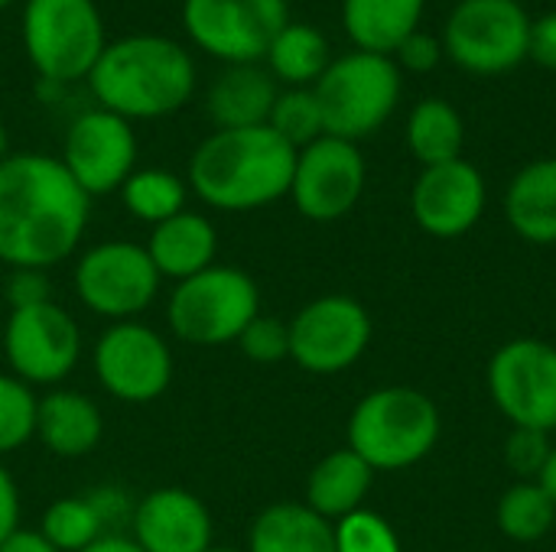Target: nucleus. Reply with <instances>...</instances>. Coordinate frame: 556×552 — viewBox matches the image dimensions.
<instances>
[{
	"instance_id": "f704fd0d",
	"label": "nucleus",
	"mask_w": 556,
	"mask_h": 552,
	"mask_svg": "<svg viewBox=\"0 0 556 552\" xmlns=\"http://www.w3.org/2000/svg\"><path fill=\"white\" fill-rule=\"evenodd\" d=\"M551 452H554V446L547 442V433H541V429H521V426H515V433H511V439L505 446L508 465L518 475H525V478H534V475L541 478Z\"/></svg>"
},
{
	"instance_id": "b1692460",
	"label": "nucleus",
	"mask_w": 556,
	"mask_h": 552,
	"mask_svg": "<svg viewBox=\"0 0 556 552\" xmlns=\"http://www.w3.org/2000/svg\"><path fill=\"white\" fill-rule=\"evenodd\" d=\"M248 552H336V530L306 504H270L251 524Z\"/></svg>"
},
{
	"instance_id": "0eeeda50",
	"label": "nucleus",
	"mask_w": 556,
	"mask_h": 552,
	"mask_svg": "<svg viewBox=\"0 0 556 552\" xmlns=\"http://www.w3.org/2000/svg\"><path fill=\"white\" fill-rule=\"evenodd\" d=\"M313 94L319 101L326 133L355 143L394 114L401 98V68L391 55L355 49L329 62L313 85Z\"/></svg>"
},
{
	"instance_id": "6ab92c4d",
	"label": "nucleus",
	"mask_w": 556,
	"mask_h": 552,
	"mask_svg": "<svg viewBox=\"0 0 556 552\" xmlns=\"http://www.w3.org/2000/svg\"><path fill=\"white\" fill-rule=\"evenodd\" d=\"M33 436L59 459H81L98 449L104 436V416L98 403L78 390H49L36 400Z\"/></svg>"
},
{
	"instance_id": "4468645a",
	"label": "nucleus",
	"mask_w": 556,
	"mask_h": 552,
	"mask_svg": "<svg viewBox=\"0 0 556 552\" xmlns=\"http://www.w3.org/2000/svg\"><path fill=\"white\" fill-rule=\"evenodd\" d=\"M371 342V319L349 296H323L290 322V358L309 374H342Z\"/></svg>"
},
{
	"instance_id": "2f4dec72",
	"label": "nucleus",
	"mask_w": 556,
	"mask_h": 552,
	"mask_svg": "<svg viewBox=\"0 0 556 552\" xmlns=\"http://www.w3.org/2000/svg\"><path fill=\"white\" fill-rule=\"evenodd\" d=\"M36 394L13 374H0V459L23 449L36 433Z\"/></svg>"
},
{
	"instance_id": "423d86ee",
	"label": "nucleus",
	"mask_w": 556,
	"mask_h": 552,
	"mask_svg": "<svg viewBox=\"0 0 556 552\" xmlns=\"http://www.w3.org/2000/svg\"><path fill=\"white\" fill-rule=\"evenodd\" d=\"M254 316H261L257 283L244 270L225 264H212L208 270L179 280L166 299L169 332L192 348L235 345Z\"/></svg>"
},
{
	"instance_id": "5701e85b",
	"label": "nucleus",
	"mask_w": 556,
	"mask_h": 552,
	"mask_svg": "<svg viewBox=\"0 0 556 552\" xmlns=\"http://www.w3.org/2000/svg\"><path fill=\"white\" fill-rule=\"evenodd\" d=\"M424 0H342V26L362 52L391 55L417 33Z\"/></svg>"
},
{
	"instance_id": "1a4fd4ad",
	"label": "nucleus",
	"mask_w": 556,
	"mask_h": 552,
	"mask_svg": "<svg viewBox=\"0 0 556 552\" xmlns=\"http://www.w3.org/2000/svg\"><path fill=\"white\" fill-rule=\"evenodd\" d=\"M287 23V0H182L189 42L225 65H257Z\"/></svg>"
},
{
	"instance_id": "6e6552de",
	"label": "nucleus",
	"mask_w": 556,
	"mask_h": 552,
	"mask_svg": "<svg viewBox=\"0 0 556 552\" xmlns=\"http://www.w3.org/2000/svg\"><path fill=\"white\" fill-rule=\"evenodd\" d=\"M443 52L472 75H502L528 59L531 16L518 0H463L446 20Z\"/></svg>"
},
{
	"instance_id": "c9c22d12",
	"label": "nucleus",
	"mask_w": 556,
	"mask_h": 552,
	"mask_svg": "<svg viewBox=\"0 0 556 552\" xmlns=\"http://www.w3.org/2000/svg\"><path fill=\"white\" fill-rule=\"evenodd\" d=\"M52 303V290L46 280V270H10L7 277V306L13 309H33Z\"/></svg>"
},
{
	"instance_id": "7c9ffc66",
	"label": "nucleus",
	"mask_w": 556,
	"mask_h": 552,
	"mask_svg": "<svg viewBox=\"0 0 556 552\" xmlns=\"http://www.w3.org/2000/svg\"><path fill=\"white\" fill-rule=\"evenodd\" d=\"M267 127L277 137H283L293 150H303L313 140H319L326 133V127H323V111H319V101H316L313 88H287V91H280L277 101H274Z\"/></svg>"
},
{
	"instance_id": "dca6fc26",
	"label": "nucleus",
	"mask_w": 556,
	"mask_h": 552,
	"mask_svg": "<svg viewBox=\"0 0 556 552\" xmlns=\"http://www.w3.org/2000/svg\"><path fill=\"white\" fill-rule=\"evenodd\" d=\"M365 192V159L352 140L323 133L309 146L296 150V169L290 198L309 221L345 218Z\"/></svg>"
},
{
	"instance_id": "bb28decb",
	"label": "nucleus",
	"mask_w": 556,
	"mask_h": 552,
	"mask_svg": "<svg viewBox=\"0 0 556 552\" xmlns=\"http://www.w3.org/2000/svg\"><path fill=\"white\" fill-rule=\"evenodd\" d=\"M59 552H81L101 537H111V524L104 517V508L94 491L88 495H65L52 501L36 527Z\"/></svg>"
},
{
	"instance_id": "c85d7f7f",
	"label": "nucleus",
	"mask_w": 556,
	"mask_h": 552,
	"mask_svg": "<svg viewBox=\"0 0 556 552\" xmlns=\"http://www.w3.org/2000/svg\"><path fill=\"white\" fill-rule=\"evenodd\" d=\"M189 182L169 169H134L121 185L124 208L143 224H163L166 218L186 211Z\"/></svg>"
},
{
	"instance_id": "a878e982",
	"label": "nucleus",
	"mask_w": 556,
	"mask_h": 552,
	"mask_svg": "<svg viewBox=\"0 0 556 552\" xmlns=\"http://www.w3.org/2000/svg\"><path fill=\"white\" fill-rule=\"evenodd\" d=\"M264 62H267V72L277 81H287L290 88H306V85L319 81V75L329 68L332 55H329L326 36L316 26L287 23L277 33V39L270 42Z\"/></svg>"
},
{
	"instance_id": "aec40b11",
	"label": "nucleus",
	"mask_w": 556,
	"mask_h": 552,
	"mask_svg": "<svg viewBox=\"0 0 556 552\" xmlns=\"http://www.w3.org/2000/svg\"><path fill=\"white\" fill-rule=\"evenodd\" d=\"M143 247H147L156 273L179 283V280H189L215 264L218 231L205 215L179 211V215L166 218L163 224H153Z\"/></svg>"
},
{
	"instance_id": "4be33fe9",
	"label": "nucleus",
	"mask_w": 556,
	"mask_h": 552,
	"mask_svg": "<svg viewBox=\"0 0 556 552\" xmlns=\"http://www.w3.org/2000/svg\"><path fill=\"white\" fill-rule=\"evenodd\" d=\"M371 478H375V468L362 455H355L352 449L329 452L309 472L306 508L316 511L319 517H326L329 524L342 521V517L362 511V501L368 498Z\"/></svg>"
},
{
	"instance_id": "4c0bfd02",
	"label": "nucleus",
	"mask_w": 556,
	"mask_h": 552,
	"mask_svg": "<svg viewBox=\"0 0 556 552\" xmlns=\"http://www.w3.org/2000/svg\"><path fill=\"white\" fill-rule=\"evenodd\" d=\"M528 55L556 72V10L554 13H544L541 20H531V46H528Z\"/></svg>"
},
{
	"instance_id": "2eb2a0df",
	"label": "nucleus",
	"mask_w": 556,
	"mask_h": 552,
	"mask_svg": "<svg viewBox=\"0 0 556 552\" xmlns=\"http://www.w3.org/2000/svg\"><path fill=\"white\" fill-rule=\"evenodd\" d=\"M498 410L521 429H556V348L538 338L508 342L489 368Z\"/></svg>"
},
{
	"instance_id": "37998d69",
	"label": "nucleus",
	"mask_w": 556,
	"mask_h": 552,
	"mask_svg": "<svg viewBox=\"0 0 556 552\" xmlns=\"http://www.w3.org/2000/svg\"><path fill=\"white\" fill-rule=\"evenodd\" d=\"M7 156V127H3V120H0V159Z\"/></svg>"
},
{
	"instance_id": "cd10ccee",
	"label": "nucleus",
	"mask_w": 556,
	"mask_h": 552,
	"mask_svg": "<svg viewBox=\"0 0 556 552\" xmlns=\"http://www.w3.org/2000/svg\"><path fill=\"white\" fill-rule=\"evenodd\" d=\"M407 143H410L414 156L424 163V169L459 159V150H463L459 111L440 98L420 101L407 120Z\"/></svg>"
},
{
	"instance_id": "393cba45",
	"label": "nucleus",
	"mask_w": 556,
	"mask_h": 552,
	"mask_svg": "<svg viewBox=\"0 0 556 552\" xmlns=\"http://www.w3.org/2000/svg\"><path fill=\"white\" fill-rule=\"evenodd\" d=\"M505 211L525 241L556 244V159H538L515 176Z\"/></svg>"
},
{
	"instance_id": "f03ea898",
	"label": "nucleus",
	"mask_w": 556,
	"mask_h": 552,
	"mask_svg": "<svg viewBox=\"0 0 556 552\" xmlns=\"http://www.w3.org/2000/svg\"><path fill=\"white\" fill-rule=\"evenodd\" d=\"M94 107L124 120H160L186 107L199 88L189 49L160 33H130L108 39L85 78Z\"/></svg>"
},
{
	"instance_id": "f3484780",
	"label": "nucleus",
	"mask_w": 556,
	"mask_h": 552,
	"mask_svg": "<svg viewBox=\"0 0 556 552\" xmlns=\"http://www.w3.org/2000/svg\"><path fill=\"white\" fill-rule=\"evenodd\" d=\"M130 540L143 552H205L215 547V524L192 491L156 488L134 504Z\"/></svg>"
},
{
	"instance_id": "7ed1b4c3",
	"label": "nucleus",
	"mask_w": 556,
	"mask_h": 552,
	"mask_svg": "<svg viewBox=\"0 0 556 552\" xmlns=\"http://www.w3.org/2000/svg\"><path fill=\"white\" fill-rule=\"evenodd\" d=\"M296 150L267 124L208 133L189 156V189L218 211H254L290 195Z\"/></svg>"
},
{
	"instance_id": "20e7f679",
	"label": "nucleus",
	"mask_w": 556,
	"mask_h": 552,
	"mask_svg": "<svg viewBox=\"0 0 556 552\" xmlns=\"http://www.w3.org/2000/svg\"><path fill=\"white\" fill-rule=\"evenodd\" d=\"M20 39L42 81H85L108 46L104 16L94 0H23Z\"/></svg>"
},
{
	"instance_id": "ea45409f",
	"label": "nucleus",
	"mask_w": 556,
	"mask_h": 552,
	"mask_svg": "<svg viewBox=\"0 0 556 552\" xmlns=\"http://www.w3.org/2000/svg\"><path fill=\"white\" fill-rule=\"evenodd\" d=\"M0 552H59L39 530H26V527H16L3 543Z\"/></svg>"
},
{
	"instance_id": "f8f14e48",
	"label": "nucleus",
	"mask_w": 556,
	"mask_h": 552,
	"mask_svg": "<svg viewBox=\"0 0 556 552\" xmlns=\"http://www.w3.org/2000/svg\"><path fill=\"white\" fill-rule=\"evenodd\" d=\"M91 368L104 394L121 403H153L173 384L169 342L147 322H111L91 351Z\"/></svg>"
},
{
	"instance_id": "a19ab883",
	"label": "nucleus",
	"mask_w": 556,
	"mask_h": 552,
	"mask_svg": "<svg viewBox=\"0 0 556 552\" xmlns=\"http://www.w3.org/2000/svg\"><path fill=\"white\" fill-rule=\"evenodd\" d=\"M81 552H143L130 537H124V534H111V537H101L98 543H91L88 550Z\"/></svg>"
},
{
	"instance_id": "9d476101",
	"label": "nucleus",
	"mask_w": 556,
	"mask_h": 552,
	"mask_svg": "<svg viewBox=\"0 0 556 552\" xmlns=\"http://www.w3.org/2000/svg\"><path fill=\"white\" fill-rule=\"evenodd\" d=\"M72 280L75 296L88 312L108 322H127L153 306L163 277L143 244L101 241L78 257Z\"/></svg>"
},
{
	"instance_id": "e433bc0d",
	"label": "nucleus",
	"mask_w": 556,
	"mask_h": 552,
	"mask_svg": "<svg viewBox=\"0 0 556 552\" xmlns=\"http://www.w3.org/2000/svg\"><path fill=\"white\" fill-rule=\"evenodd\" d=\"M397 68H407V72H430L440 65L443 59V42L433 39L430 33H410L401 46H397Z\"/></svg>"
},
{
	"instance_id": "f257e3e1",
	"label": "nucleus",
	"mask_w": 556,
	"mask_h": 552,
	"mask_svg": "<svg viewBox=\"0 0 556 552\" xmlns=\"http://www.w3.org/2000/svg\"><path fill=\"white\" fill-rule=\"evenodd\" d=\"M91 198L59 156L7 153L0 159V264L52 270L78 251Z\"/></svg>"
},
{
	"instance_id": "a211bd4d",
	"label": "nucleus",
	"mask_w": 556,
	"mask_h": 552,
	"mask_svg": "<svg viewBox=\"0 0 556 552\" xmlns=\"http://www.w3.org/2000/svg\"><path fill=\"white\" fill-rule=\"evenodd\" d=\"M485 208V182L482 172L466 163H440L427 166L414 185V218L433 238H459L466 234Z\"/></svg>"
},
{
	"instance_id": "c756f323",
	"label": "nucleus",
	"mask_w": 556,
	"mask_h": 552,
	"mask_svg": "<svg viewBox=\"0 0 556 552\" xmlns=\"http://www.w3.org/2000/svg\"><path fill=\"white\" fill-rule=\"evenodd\" d=\"M556 521L554 498L541 488V482H525L505 491L498 501V527L505 537L518 543L541 540Z\"/></svg>"
},
{
	"instance_id": "a18cd8bd",
	"label": "nucleus",
	"mask_w": 556,
	"mask_h": 552,
	"mask_svg": "<svg viewBox=\"0 0 556 552\" xmlns=\"http://www.w3.org/2000/svg\"><path fill=\"white\" fill-rule=\"evenodd\" d=\"M16 0H0V10H7V7H13Z\"/></svg>"
},
{
	"instance_id": "58836bf2",
	"label": "nucleus",
	"mask_w": 556,
	"mask_h": 552,
	"mask_svg": "<svg viewBox=\"0 0 556 552\" xmlns=\"http://www.w3.org/2000/svg\"><path fill=\"white\" fill-rule=\"evenodd\" d=\"M20 527V488L13 475L0 465V543Z\"/></svg>"
},
{
	"instance_id": "ddd939ff",
	"label": "nucleus",
	"mask_w": 556,
	"mask_h": 552,
	"mask_svg": "<svg viewBox=\"0 0 556 552\" xmlns=\"http://www.w3.org/2000/svg\"><path fill=\"white\" fill-rule=\"evenodd\" d=\"M59 159L88 198L121 192L137 169L134 124L104 107H88L68 124Z\"/></svg>"
},
{
	"instance_id": "412c9836",
	"label": "nucleus",
	"mask_w": 556,
	"mask_h": 552,
	"mask_svg": "<svg viewBox=\"0 0 556 552\" xmlns=\"http://www.w3.org/2000/svg\"><path fill=\"white\" fill-rule=\"evenodd\" d=\"M277 78L261 65H228L208 88V117L215 130L261 127L270 120L277 101Z\"/></svg>"
},
{
	"instance_id": "79ce46f5",
	"label": "nucleus",
	"mask_w": 556,
	"mask_h": 552,
	"mask_svg": "<svg viewBox=\"0 0 556 552\" xmlns=\"http://www.w3.org/2000/svg\"><path fill=\"white\" fill-rule=\"evenodd\" d=\"M541 488L554 498V504H556V446H554V452H551V459H547V465H544V472H541Z\"/></svg>"
},
{
	"instance_id": "c03bdc74",
	"label": "nucleus",
	"mask_w": 556,
	"mask_h": 552,
	"mask_svg": "<svg viewBox=\"0 0 556 552\" xmlns=\"http://www.w3.org/2000/svg\"><path fill=\"white\" fill-rule=\"evenodd\" d=\"M205 552H241V550H231V547H212V550Z\"/></svg>"
},
{
	"instance_id": "473e14b6",
	"label": "nucleus",
	"mask_w": 556,
	"mask_h": 552,
	"mask_svg": "<svg viewBox=\"0 0 556 552\" xmlns=\"http://www.w3.org/2000/svg\"><path fill=\"white\" fill-rule=\"evenodd\" d=\"M332 530H336V552H401L391 524L371 511H355L336 521Z\"/></svg>"
},
{
	"instance_id": "9b49d317",
	"label": "nucleus",
	"mask_w": 556,
	"mask_h": 552,
	"mask_svg": "<svg viewBox=\"0 0 556 552\" xmlns=\"http://www.w3.org/2000/svg\"><path fill=\"white\" fill-rule=\"evenodd\" d=\"M0 351L10 374L26 387H55L78 368L81 329L55 299L33 309H13L0 329Z\"/></svg>"
},
{
	"instance_id": "72a5a7b5",
	"label": "nucleus",
	"mask_w": 556,
	"mask_h": 552,
	"mask_svg": "<svg viewBox=\"0 0 556 552\" xmlns=\"http://www.w3.org/2000/svg\"><path fill=\"white\" fill-rule=\"evenodd\" d=\"M235 345L254 364H277L290 358V322H280L274 316H254Z\"/></svg>"
},
{
	"instance_id": "39448f33",
	"label": "nucleus",
	"mask_w": 556,
	"mask_h": 552,
	"mask_svg": "<svg viewBox=\"0 0 556 552\" xmlns=\"http://www.w3.org/2000/svg\"><path fill=\"white\" fill-rule=\"evenodd\" d=\"M440 436L433 400L414 387H384L368 394L349 420V449L375 472L417 465Z\"/></svg>"
}]
</instances>
